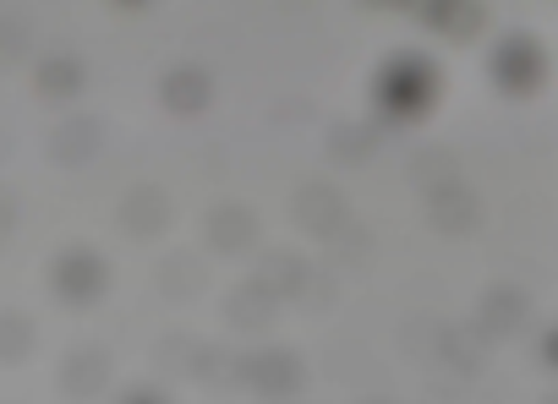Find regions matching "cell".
<instances>
[{"label": "cell", "mask_w": 558, "mask_h": 404, "mask_svg": "<svg viewBox=\"0 0 558 404\" xmlns=\"http://www.w3.org/2000/svg\"><path fill=\"white\" fill-rule=\"evenodd\" d=\"M291 213H296V224L302 230H313V235H340L345 230V219H351V208H345V197L329 186V181H307L296 197H291Z\"/></svg>", "instance_id": "cell-5"}, {"label": "cell", "mask_w": 558, "mask_h": 404, "mask_svg": "<svg viewBox=\"0 0 558 404\" xmlns=\"http://www.w3.org/2000/svg\"><path fill=\"white\" fill-rule=\"evenodd\" d=\"M99 143H105V126L88 121V115H77V121H66V126L50 137V154H56L61 164H88V159L99 154Z\"/></svg>", "instance_id": "cell-14"}, {"label": "cell", "mask_w": 558, "mask_h": 404, "mask_svg": "<svg viewBox=\"0 0 558 404\" xmlns=\"http://www.w3.org/2000/svg\"><path fill=\"white\" fill-rule=\"evenodd\" d=\"M12 224H17V203H12L7 192H0V241L12 235Z\"/></svg>", "instance_id": "cell-20"}, {"label": "cell", "mask_w": 558, "mask_h": 404, "mask_svg": "<svg viewBox=\"0 0 558 404\" xmlns=\"http://www.w3.org/2000/svg\"><path fill=\"white\" fill-rule=\"evenodd\" d=\"M235 371H241L246 388H257V393H268V399H286V393L302 388V360H296L291 350H252Z\"/></svg>", "instance_id": "cell-4"}, {"label": "cell", "mask_w": 558, "mask_h": 404, "mask_svg": "<svg viewBox=\"0 0 558 404\" xmlns=\"http://www.w3.org/2000/svg\"><path fill=\"white\" fill-rule=\"evenodd\" d=\"M83 83H88V72H83L77 56H45V61L34 66V88H39L45 99H77Z\"/></svg>", "instance_id": "cell-13"}, {"label": "cell", "mask_w": 558, "mask_h": 404, "mask_svg": "<svg viewBox=\"0 0 558 404\" xmlns=\"http://www.w3.org/2000/svg\"><path fill=\"white\" fill-rule=\"evenodd\" d=\"M208 241H214L219 252H246V246L257 241V219H252V208H241V203H219V208L208 213Z\"/></svg>", "instance_id": "cell-12"}, {"label": "cell", "mask_w": 558, "mask_h": 404, "mask_svg": "<svg viewBox=\"0 0 558 404\" xmlns=\"http://www.w3.org/2000/svg\"><path fill=\"white\" fill-rule=\"evenodd\" d=\"M34 350V322L23 311H0V360H23Z\"/></svg>", "instance_id": "cell-16"}, {"label": "cell", "mask_w": 558, "mask_h": 404, "mask_svg": "<svg viewBox=\"0 0 558 404\" xmlns=\"http://www.w3.org/2000/svg\"><path fill=\"white\" fill-rule=\"evenodd\" d=\"M121 404H170V399H165V393H154V388H132Z\"/></svg>", "instance_id": "cell-21"}, {"label": "cell", "mask_w": 558, "mask_h": 404, "mask_svg": "<svg viewBox=\"0 0 558 404\" xmlns=\"http://www.w3.org/2000/svg\"><path fill=\"white\" fill-rule=\"evenodd\" d=\"M525 322H531V295H525V290H514V284L487 290V301H482V311H476V333H482V339H509V333H520Z\"/></svg>", "instance_id": "cell-7"}, {"label": "cell", "mask_w": 558, "mask_h": 404, "mask_svg": "<svg viewBox=\"0 0 558 404\" xmlns=\"http://www.w3.org/2000/svg\"><path fill=\"white\" fill-rule=\"evenodd\" d=\"M159 99H165V110H170V115H203V110H208V99H214V83H208V72H203V66H175V72H165Z\"/></svg>", "instance_id": "cell-9"}, {"label": "cell", "mask_w": 558, "mask_h": 404, "mask_svg": "<svg viewBox=\"0 0 558 404\" xmlns=\"http://www.w3.org/2000/svg\"><path fill=\"white\" fill-rule=\"evenodd\" d=\"M105 382H110V350L83 344V350H72V355H66V366H61V388H66V393L94 399Z\"/></svg>", "instance_id": "cell-10"}, {"label": "cell", "mask_w": 558, "mask_h": 404, "mask_svg": "<svg viewBox=\"0 0 558 404\" xmlns=\"http://www.w3.org/2000/svg\"><path fill=\"white\" fill-rule=\"evenodd\" d=\"M373 105H378V121L389 126H416L433 105H438V61L405 50L395 61H384L378 83H373Z\"/></svg>", "instance_id": "cell-1"}, {"label": "cell", "mask_w": 558, "mask_h": 404, "mask_svg": "<svg viewBox=\"0 0 558 404\" xmlns=\"http://www.w3.org/2000/svg\"><path fill=\"white\" fill-rule=\"evenodd\" d=\"M335 154L345 159V164H367V154H373V126H335Z\"/></svg>", "instance_id": "cell-18"}, {"label": "cell", "mask_w": 558, "mask_h": 404, "mask_svg": "<svg viewBox=\"0 0 558 404\" xmlns=\"http://www.w3.org/2000/svg\"><path fill=\"white\" fill-rule=\"evenodd\" d=\"M274 301H286V295H302V284H307V262L302 257H291V252H274L268 262H263V279H257Z\"/></svg>", "instance_id": "cell-15"}, {"label": "cell", "mask_w": 558, "mask_h": 404, "mask_svg": "<svg viewBox=\"0 0 558 404\" xmlns=\"http://www.w3.org/2000/svg\"><path fill=\"white\" fill-rule=\"evenodd\" d=\"M487 72H493V88H498V94L531 99V94L547 83V50H542L531 34H509V39H498Z\"/></svg>", "instance_id": "cell-2"}, {"label": "cell", "mask_w": 558, "mask_h": 404, "mask_svg": "<svg viewBox=\"0 0 558 404\" xmlns=\"http://www.w3.org/2000/svg\"><path fill=\"white\" fill-rule=\"evenodd\" d=\"M121 7H143V0H121Z\"/></svg>", "instance_id": "cell-23"}, {"label": "cell", "mask_w": 558, "mask_h": 404, "mask_svg": "<svg viewBox=\"0 0 558 404\" xmlns=\"http://www.w3.org/2000/svg\"><path fill=\"white\" fill-rule=\"evenodd\" d=\"M274 306H279V301H274L263 284H241V290H235V301H230V317H235V322H246V317H252V328H263V322L274 317Z\"/></svg>", "instance_id": "cell-17"}, {"label": "cell", "mask_w": 558, "mask_h": 404, "mask_svg": "<svg viewBox=\"0 0 558 404\" xmlns=\"http://www.w3.org/2000/svg\"><path fill=\"white\" fill-rule=\"evenodd\" d=\"M50 290H56L61 306H94V301H105V290H110V262H105L94 246H72V252L56 257Z\"/></svg>", "instance_id": "cell-3"}, {"label": "cell", "mask_w": 558, "mask_h": 404, "mask_svg": "<svg viewBox=\"0 0 558 404\" xmlns=\"http://www.w3.org/2000/svg\"><path fill=\"white\" fill-rule=\"evenodd\" d=\"M121 224H126L132 235H159V230L170 224V197H165L159 186H132V192L121 197Z\"/></svg>", "instance_id": "cell-11"}, {"label": "cell", "mask_w": 558, "mask_h": 404, "mask_svg": "<svg viewBox=\"0 0 558 404\" xmlns=\"http://www.w3.org/2000/svg\"><path fill=\"white\" fill-rule=\"evenodd\" d=\"M427 219H433L444 235H465V230L476 224V192H471L460 175L433 181V186H427Z\"/></svg>", "instance_id": "cell-6"}, {"label": "cell", "mask_w": 558, "mask_h": 404, "mask_svg": "<svg viewBox=\"0 0 558 404\" xmlns=\"http://www.w3.org/2000/svg\"><path fill=\"white\" fill-rule=\"evenodd\" d=\"M367 7H389L395 12V7H411V0H367Z\"/></svg>", "instance_id": "cell-22"}, {"label": "cell", "mask_w": 558, "mask_h": 404, "mask_svg": "<svg viewBox=\"0 0 558 404\" xmlns=\"http://www.w3.org/2000/svg\"><path fill=\"white\" fill-rule=\"evenodd\" d=\"M411 7L444 39H476L482 34V0H411Z\"/></svg>", "instance_id": "cell-8"}, {"label": "cell", "mask_w": 558, "mask_h": 404, "mask_svg": "<svg viewBox=\"0 0 558 404\" xmlns=\"http://www.w3.org/2000/svg\"><path fill=\"white\" fill-rule=\"evenodd\" d=\"M28 45H34V34H28V23H23V17H0V66L23 61V56H28Z\"/></svg>", "instance_id": "cell-19"}]
</instances>
